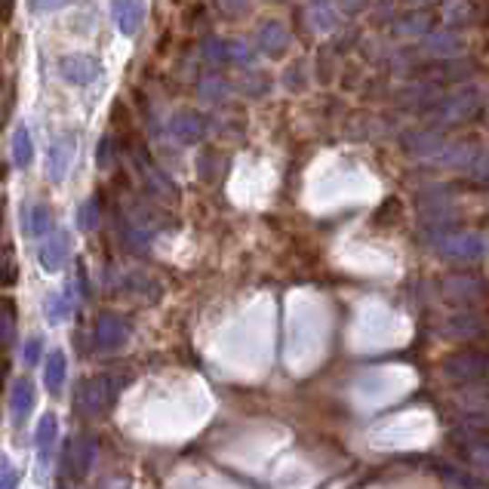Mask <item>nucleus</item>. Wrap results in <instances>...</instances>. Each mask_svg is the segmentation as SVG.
I'll return each mask as SVG.
<instances>
[{"label":"nucleus","instance_id":"f257e3e1","mask_svg":"<svg viewBox=\"0 0 489 489\" xmlns=\"http://www.w3.org/2000/svg\"><path fill=\"white\" fill-rule=\"evenodd\" d=\"M437 256L453 259V262H480V259L489 256V234L477 231H446L437 234L431 240Z\"/></svg>","mask_w":489,"mask_h":489},{"label":"nucleus","instance_id":"f03ea898","mask_svg":"<svg viewBox=\"0 0 489 489\" xmlns=\"http://www.w3.org/2000/svg\"><path fill=\"white\" fill-rule=\"evenodd\" d=\"M114 397H117L114 379H108V376L84 379L77 385V410L84 413L87 419H102V415L114 406Z\"/></svg>","mask_w":489,"mask_h":489},{"label":"nucleus","instance_id":"7ed1b4c3","mask_svg":"<svg viewBox=\"0 0 489 489\" xmlns=\"http://www.w3.org/2000/svg\"><path fill=\"white\" fill-rule=\"evenodd\" d=\"M489 372V357L480 354V351H459L453 354L450 361L443 363V376L453 379V382H464V385H471V382H480Z\"/></svg>","mask_w":489,"mask_h":489},{"label":"nucleus","instance_id":"20e7f679","mask_svg":"<svg viewBox=\"0 0 489 489\" xmlns=\"http://www.w3.org/2000/svg\"><path fill=\"white\" fill-rule=\"evenodd\" d=\"M129 341V323L127 317L120 314H102L99 321H96V330H93V345L99 348V351H117V348H124Z\"/></svg>","mask_w":489,"mask_h":489},{"label":"nucleus","instance_id":"39448f33","mask_svg":"<svg viewBox=\"0 0 489 489\" xmlns=\"http://www.w3.org/2000/svg\"><path fill=\"white\" fill-rule=\"evenodd\" d=\"M77 154V138L71 133L59 136L50 145V154H46V176H50L53 185H62L71 173V163H75Z\"/></svg>","mask_w":489,"mask_h":489},{"label":"nucleus","instance_id":"423d86ee","mask_svg":"<svg viewBox=\"0 0 489 489\" xmlns=\"http://www.w3.org/2000/svg\"><path fill=\"white\" fill-rule=\"evenodd\" d=\"M68 256H71V234L65 231V228H56L50 238H44L37 247L40 265H44V271H50V274L62 271L65 262H68Z\"/></svg>","mask_w":489,"mask_h":489},{"label":"nucleus","instance_id":"0eeeda50","mask_svg":"<svg viewBox=\"0 0 489 489\" xmlns=\"http://www.w3.org/2000/svg\"><path fill=\"white\" fill-rule=\"evenodd\" d=\"M96 462V440L87 434L71 437L68 453H65V471H68L71 480H84L87 471L93 468Z\"/></svg>","mask_w":489,"mask_h":489},{"label":"nucleus","instance_id":"6e6552de","mask_svg":"<svg viewBox=\"0 0 489 489\" xmlns=\"http://www.w3.org/2000/svg\"><path fill=\"white\" fill-rule=\"evenodd\" d=\"M102 65L93 59V56H62L59 59V77L65 84H75V87H87L99 77Z\"/></svg>","mask_w":489,"mask_h":489},{"label":"nucleus","instance_id":"1a4fd4ad","mask_svg":"<svg viewBox=\"0 0 489 489\" xmlns=\"http://www.w3.org/2000/svg\"><path fill=\"white\" fill-rule=\"evenodd\" d=\"M114 290L120 292V296H127V299H142V301H154L160 296V283H154L148 274H142V271H124L114 280Z\"/></svg>","mask_w":489,"mask_h":489},{"label":"nucleus","instance_id":"9d476101","mask_svg":"<svg viewBox=\"0 0 489 489\" xmlns=\"http://www.w3.org/2000/svg\"><path fill=\"white\" fill-rule=\"evenodd\" d=\"M111 15L120 35L136 37L145 22V0H111Z\"/></svg>","mask_w":489,"mask_h":489},{"label":"nucleus","instance_id":"9b49d317","mask_svg":"<svg viewBox=\"0 0 489 489\" xmlns=\"http://www.w3.org/2000/svg\"><path fill=\"white\" fill-rule=\"evenodd\" d=\"M169 133H173L176 142L194 145L207 136V120H203L198 111H178L176 117L169 120Z\"/></svg>","mask_w":489,"mask_h":489},{"label":"nucleus","instance_id":"f8f14e48","mask_svg":"<svg viewBox=\"0 0 489 489\" xmlns=\"http://www.w3.org/2000/svg\"><path fill=\"white\" fill-rule=\"evenodd\" d=\"M31 410H35V382L28 376L15 379L13 385V397H10V415H13V425H25Z\"/></svg>","mask_w":489,"mask_h":489},{"label":"nucleus","instance_id":"ddd939ff","mask_svg":"<svg viewBox=\"0 0 489 489\" xmlns=\"http://www.w3.org/2000/svg\"><path fill=\"white\" fill-rule=\"evenodd\" d=\"M443 290L450 292L455 301H477L486 296V283L474 274H455L443 283Z\"/></svg>","mask_w":489,"mask_h":489},{"label":"nucleus","instance_id":"4468645a","mask_svg":"<svg viewBox=\"0 0 489 489\" xmlns=\"http://www.w3.org/2000/svg\"><path fill=\"white\" fill-rule=\"evenodd\" d=\"M25 231H28V238H35V240H44V238H50V234L56 231V222H53V209L46 207V203H31L28 207V216H25Z\"/></svg>","mask_w":489,"mask_h":489},{"label":"nucleus","instance_id":"2eb2a0df","mask_svg":"<svg viewBox=\"0 0 489 489\" xmlns=\"http://www.w3.org/2000/svg\"><path fill=\"white\" fill-rule=\"evenodd\" d=\"M480 108L477 96H453L437 108V117L446 120V124H459V120H468L471 114Z\"/></svg>","mask_w":489,"mask_h":489},{"label":"nucleus","instance_id":"dca6fc26","mask_svg":"<svg viewBox=\"0 0 489 489\" xmlns=\"http://www.w3.org/2000/svg\"><path fill=\"white\" fill-rule=\"evenodd\" d=\"M56 437H59V419L53 413H44L35 428V446H37V455L40 459H50L53 446H56Z\"/></svg>","mask_w":489,"mask_h":489},{"label":"nucleus","instance_id":"f3484780","mask_svg":"<svg viewBox=\"0 0 489 489\" xmlns=\"http://www.w3.org/2000/svg\"><path fill=\"white\" fill-rule=\"evenodd\" d=\"M259 46L268 53V56H280L287 53L290 46V31L280 25V22H265L262 28H259Z\"/></svg>","mask_w":489,"mask_h":489},{"label":"nucleus","instance_id":"a211bd4d","mask_svg":"<svg viewBox=\"0 0 489 489\" xmlns=\"http://www.w3.org/2000/svg\"><path fill=\"white\" fill-rule=\"evenodd\" d=\"M65 376H68V357H65V351H53L50 357H46V366H44L46 391H50V394H62Z\"/></svg>","mask_w":489,"mask_h":489},{"label":"nucleus","instance_id":"6ab92c4d","mask_svg":"<svg viewBox=\"0 0 489 489\" xmlns=\"http://www.w3.org/2000/svg\"><path fill=\"white\" fill-rule=\"evenodd\" d=\"M10 154H13L15 169H25V167H31V160H35V142H31V133H28V127H25V124L15 127Z\"/></svg>","mask_w":489,"mask_h":489},{"label":"nucleus","instance_id":"aec40b11","mask_svg":"<svg viewBox=\"0 0 489 489\" xmlns=\"http://www.w3.org/2000/svg\"><path fill=\"white\" fill-rule=\"evenodd\" d=\"M443 332L453 339H477V336H484V323L471 314H462V317H453V321L443 326Z\"/></svg>","mask_w":489,"mask_h":489},{"label":"nucleus","instance_id":"412c9836","mask_svg":"<svg viewBox=\"0 0 489 489\" xmlns=\"http://www.w3.org/2000/svg\"><path fill=\"white\" fill-rule=\"evenodd\" d=\"M71 311H75L71 290L56 292V296H50V301H46V317H50V323H65L71 317Z\"/></svg>","mask_w":489,"mask_h":489},{"label":"nucleus","instance_id":"4be33fe9","mask_svg":"<svg viewBox=\"0 0 489 489\" xmlns=\"http://www.w3.org/2000/svg\"><path fill=\"white\" fill-rule=\"evenodd\" d=\"M464 455H468V462L474 464V468L486 471V474H489V440L471 437L468 443H464Z\"/></svg>","mask_w":489,"mask_h":489},{"label":"nucleus","instance_id":"5701e85b","mask_svg":"<svg viewBox=\"0 0 489 489\" xmlns=\"http://www.w3.org/2000/svg\"><path fill=\"white\" fill-rule=\"evenodd\" d=\"M77 228H80V231H96V228H99V200H96V198H89V200L80 203Z\"/></svg>","mask_w":489,"mask_h":489},{"label":"nucleus","instance_id":"b1692460","mask_svg":"<svg viewBox=\"0 0 489 489\" xmlns=\"http://www.w3.org/2000/svg\"><path fill=\"white\" fill-rule=\"evenodd\" d=\"M15 336V311L10 305H0V348H6Z\"/></svg>","mask_w":489,"mask_h":489},{"label":"nucleus","instance_id":"393cba45","mask_svg":"<svg viewBox=\"0 0 489 489\" xmlns=\"http://www.w3.org/2000/svg\"><path fill=\"white\" fill-rule=\"evenodd\" d=\"M203 56H207L209 62H216V65H225V62H228L225 40H219V37H207V40H203Z\"/></svg>","mask_w":489,"mask_h":489},{"label":"nucleus","instance_id":"a878e982","mask_svg":"<svg viewBox=\"0 0 489 489\" xmlns=\"http://www.w3.org/2000/svg\"><path fill=\"white\" fill-rule=\"evenodd\" d=\"M15 277H19V268H15L13 256L0 250V287H10V283H15Z\"/></svg>","mask_w":489,"mask_h":489},{"label":"nucleus","instance_id":"bb28decb","mask_svg":"<svg viewBox=\"0 0 489 489\" xmlns=\"http://www.w3.org/2000/svg\"><path fill=\"white\" fill-rule=\"evenodd\" d=\"M19 468H13L10 462L0 464V489H19Z\"/></svg>","mask_w":489,"mask_h":489},{"label":"nucleus","instance_id":"cd10ccee","mask_svg":"<svg viewBox=\"0 0 489 489\" xmlns=\"http://www.w3.org/2000/svg\"><path fill=\"white\" fill-rule=\"evenodd\" d=\"M71 0H28V10L31 13H53V10H62L68 6Z\"/></svg>","mask_w":489,"mask_h":489},{"label":"nucleus","instance_id":"c85d7f7f","mask_svg":"<svg viewBox=\"0 0 489 489\" xmlns=\"http://www.w3.org/2000/svg\"><path fill=\"white\" fill-rule=\"evenodd\" d=\"M228 50V62H250V50L243 40H231V44H225Z\"/></svg>","mask_w":489,"mask_h":489},{"label":"nucleus","instance_id":"c756f323","mask_svg":"<svg viewBox=\"0 0 489 489\" xmlns=\"http://www.w3.org/2000/svg\"><path fill=\"white\" fill-rule=\"evenodd\" d=\"M40 348H44V339L31 336V339L25 341V363H28V366H37V361H40Z\"/></svg>","mask_w":489,"mask_h":489},{"label":"nucleus","instance_id":"7c9ffc66","mask_svg":"<svg viewBox=\"0 0 489 489\" xmlns=\"http://www.w3.org/2000/svg\"><path fill=\"white\" fill-rule=\"evenodd\" d=\"M219 6H222L225 13L238 15V13H247L250 10V0H219Z\"/></svg>","mask_w":489,"mask_h":489},{"label":"nucleus","instance_id":"2f4dec72","mask_svg":"<svg viewBox=\"0 0 489 489\" xmlns=\"http://www.w3.org/2000/svg\"><path fill=\"white\" fill-rule=\"evenodd\" d=\"M99 167H102V169L111 167V136H105L102 145H99Z\"/></svg>","mask_w":489,"mask_h":489},{"label":"nucleus","instance_id":"473e14b6","mask_svg":"<svg viewBox=\"0 0 489 489\" xmlns=\"http://www.w3.org/2000/svg\"><path fill=\"white\" fill-rule=\"evenodd\" d=\"M474 176L489 178V148L480 151V158H477V163H474Z\"/></svg>","mask_w":489,"mask_h":489},{"label":"nucleus","instance_id":"72a5a7b5","mask_svg":"<svg viewBox=\"0 0 489 489\" xmlns=\"http://www.w3.org/2000/svg\"><path fill=\"white\" fill-rule=\"evenodd\" d=\"M4 376H6V363H0V385H4Z\"/></svg>","mask_w":489,"mask_h":489}]
</instances>
